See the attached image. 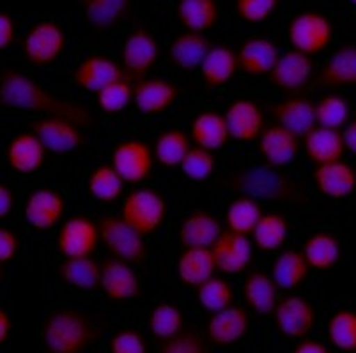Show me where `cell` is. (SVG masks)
Wrapping results in <instances>:
<instances>
[{
    "instance_id": "681fc988",
    "label": "cell",
    "mask_w": 356,
    "mask_h": 353,
    "mask_svg": "<svg viewBox=\"0 0 356 353\" xmlns=\"http://www.w3.org/2000/svg\"><path fill=\"white\" fill-rule=\"evenodd\" d=\"M158 353H209V350L199 330L186 325L179 334L161 341Z\"/></svg>"
},
{
    "instance_id": "7a4b0ae2",
    "label": "cell",
    "mask_w": 356,
    "mask_h": 353,
    "mask_svg": "<svg viewBox=\"0 0 356 353\" xmlns=\"http://www.w3.org/2000/svg\"><path fill=\"white\" fill-rule=\"evenodd\" d=\"M227 187L241 196H250L257 202L305 203L309 202L307 189L284 168L271 164H252L232 171Z\"/></svg>"
},
{
    "instance_id": "ffe728a7",
    "label": "cell",
    "mask_w": 356,
    "mask_h": 353,
    "mask_svg": "<svg viewBox=\"0 0 356 353\" xmlns=\"http://www.w3.org/2000/svg\"><path fill=\"white\" fill-rule=\"evenodd\" d=\"M270 117L273 124L291 131L300 140H303L314 128H317L316 103L307 97L289 96L278 99L270 105Z\"/></svg>"
},
{
    "instance_id": "d4e9b609",
    "label": "cell",
    "mask_w": 356,
    "mask_h": 353,
    "mask_svg": "<svg viewBox=\"0 0 356 353\" xmlns=\"http://www.w3.org/2000/svg\"><path fill=\"white\" fill-rule=\"evenodd\" d=\"M238 71L248 78L268 76L280 57L277 44L268 37H250L236 50Z\"/></svg>"
},
{
    "instance_id": "60d3db41",
    "label": "cell",
    "mask_w": 356,
    "mask_h": 353,
    "mask_svg": "<svg viewBox=\"0 0 356 353\" xmlns=\"http://www.w3.org/2000/svg\"><path fill=\"white\" fill-rule=\"evenodd\" d=\"M124 180L112 164H99L87 179V191L99 203H115L124 198Z\"/></svg>"
},
{
    "instance_id": "ba28073f",
    "label": "cell",
    "mask_w": 356,
    "mask_h": 353,
    "mask_svg": "<svg viewBox=\"0 0 356 353\" xmlns=\"http://www.w3.org/2000/svg\"><path fill=\"white\" fill-rule=\"evenodd\" d=\"M160 44L151 31L137 27L129 32L121 46V66L129 82H138L154 69L160 60Z\"/></svg>"
},
{
    "instance_id": "f35d334b",
    "label": "cell",
    "mask_w": 356,
    "mask_h": 353,
    "mask_svg": "<svg viewBox=\"0 0 356 353\" xmlns=\"http://www.w3.org/2000/svg\"><path fill=\"white\" fill-rule=\"evenodd\" d=\"M250 237L261 252L280 251L289 237V221L280 212L264 214Z\"/></svg>"
},
{
    "instance_id": "f6af8a7d",
    "label": "cell",
    "mask_w": 356,
    "mask_h": 353,
    "mask_svg": "<svg viewBox=\"0 0 356 353\" xmlns=\"http://www.w3.org/2000/svg\"><path fill=\"white\" fill-rule=\"evenodd\" d=\"M316 121L319 128L341 131L351 121V106L341 94H325L316 103Z\"/></svg>"
},
{
    "instance_id": "277c9868",
    "label": "cell",
    "mask_w": 356,
    "mask_h": 353,
    "mask_svg": "<svg viewBox=\"0 0 356 353\" xmlns=\"http://www.w3.org/2000/svg\"><path fill=\"white\" fill-rule=\"evenodd\" d=\"M99 239L110 257L128 261L131 265H142L149 258V248L144 235L128 225L121 214H106L98 221Z\"/></svg>"
},
{
    "instance_id": "7bdbcfd3",
    "label": "cell",
    "mask_w": 356,
    "mask_h": 353,
    "mask_svg": "<svg viewBox=\"0 0 356 353\" xmlns=\"http://www.w3.org/2000/svg\"><path fill=\"white\" fill-rule=\"evenodd\" d=\"M184 316L174 302H158L147 316L149 334L156 341H167L184 329Z\"/></svg>"
},
{
    "instance_id": "5b68a950",
    "label": "cell",
    "mask_w": 356,
    "mask_h": 353,
    "mask_svg": "<svg viewBox=\"0 0 356 353\" xmlns=\"http://www.w3.org/2000/svg\"><path fill=\"white\" fill-rule=\"evenodd\" d=\"M121 218L140 235L147 237L163 226L167 219V202L153 187H135L122 198Z\"/></svg>"
},
{
    "instance_id": "b9f144b4",
    "label": "cell",
    "mask_w": 356,
    "mask_h": 353,
    "mask_svg": "<svg viewBox=\"0 0 356 353\" xmlns=\"http://www.w3.org/2000/svg\"><path fill=\"white\" fill-rule=\"evenodd\" d=\"M262 216H264V210L257 200L238 194L225 210V226L231 232L250 237Z\"/></svg>"
},
{
    "instance_id": "f5cc1de1",
    "label": "cell",
    "mask_w": 356,
    "mask_h": 353,
    "mask_svg": "<svg viewBox=\"0 0 356 353\" xmlns=\"http://www.w3.org/2000/svg\"><path fill=\"white\" fill-rule=\"evenodd\" d=\"M22 241L15 230L8 226H0V265H6L18 255Z\"/></svg>"
},
{
    "instance_id": "7c38bea8",
    "label": "cell",
    "mask_w": 356,
    "mask_h": 353,
    "mask_svg": "<svg viewBox=\"0 0 356 353\" xmlns=\"http://www.w3.org/2000/svg\"><path fill=\"white\" fill-rule=\"evenodd\" d=\"M31 131L40 138L44 148L54 154H71L86 145V135L82 128L64 117L48 115L32 121Z\"/></svg>"
},
{
    "instance_id": "bcb514c9",
    "label": "cell",
    "mask_w": 356,
    "mask_h": 353,
    "mask_svg": "<svg viewBox=\"0 0 356 353\" xmlns=\"http://www.w3.org/2000/svg\"><path fill=\"white\" fill-rule=\"evenodd\" d=\"M195 295L200 306L213 315V313L234 306L236 290L227 279L213 276L211 279L195 288Z\"/></svg>"
},
{
    "instance_id": "52a82bcc",
    "label": "cell",
    "mask_w": 356,
    "mask_h": 353,
    "mask_svg": "<svg viewBox=\"0 0 356 353\" xmlns=\"http://www.w3.org/2000/svg\"><path fill=\"white\" fill-rule=\"evenodd\" d=\"M287 39H289L293 50L300 51L307 57L321 55L332 44V19L317 11L298 12L289 21Z\"/></svg>"
},
{
    "instance_id": "be15d7a7",
    "label": "cell",
    "mask_w": 356,
    "mask_h": 353,
    "mask_svg": "<svg viewBox=\"0 0 356 353\" xmlns=\"http://www.w3.org/2000/svg\"><path fill=\"white\" fill-rule=\"evenodd\" d=\"M177 2H179V0H177Z\"/></svg>"
},
{
    "instance_id": "e0dca14e",
    "label": "cell",
    "mask_w": 356,
    "mask_h": 353,
    "mask_svg": "<svg viewBox=\"0 0 356 353\" xmlns=\"http://www.w3.org/2000/svg\"><path fill=\"white\" fill-rule=\"evenodd\" d=\"M181 89L167 78H142L134 82V105L147 117L161 115L177 103Z\"/></svg>"
},
{
    "instance_id": "4dcf8cb0",
    "label": "cell",
    "mask_w": 356,
    "mask_h": 353,
    "mask_svg": "<svg viewBox=\"0 0 356 353\" xmlns=\"http://www.w3.org/2000/svg\"><path fill=\"white\" fill-rule=\"evenodd\" d=\"M57 276L67 288L82 293H95L102 288V264L92 257L64 258L57 268Z\"/></svg>"
},
{
    "instance_id": "6da1fadb",
    "label": "cell",
    "mask_w": 356,
    "mask_h": 353,
    "mask_svg": "<svg viewBox=\"0 0 356 353\" xmlns=\"http://www.w3.org/2000/svg\"><path fill=\"white\" fill-rule=\"evenodd\" d=\"M0 108L44 117H64L82 129L95 126V115L89 108L50 92L34 78L13 67L0 73Z\"/></svg>"
},
{
    "instance_id": "94428289",
    "label": "cell",
    "mask_w": 356,
    "mask_h": 353,
    "mask_svg": "<svg viewBox=\"0 0 356 353\" xmlns=\"http://www.w3.org/2000/svg\"><path fill=\"white\" fill-rule=\"evenodd\" d=\"M349 2H351L353 6H356V0H349Z\"/></svg>"
},
{
    "instance_id": "74e56055",
    "label": "cell",
    "mask_w": 356,
    "mask_h": 353,
    "mask_svg": "<svg viewBox=\"0 0 356 353\" xmlns=\"http://www.w3.org/2000/svg\"><path fill=\"white\" fill-rule=\"evenodd\" d=\"M310 267L300 249H286L275 258L271 277L280 291H294L309 277Z\"/></svg>"
},
{
    "instance_id": "d6986e66",
    "label": "cell",
    "mask_w": 356,
    "mask_h": 353,
    "mask_svg": "<svg viewBox=\"0 0 356 353\" xmlns=\"http://www.w3.org/2000/svg\"><path fill=\"white\" fill-rule=\"evenodd\" d=\"M215 258L216 270L222 274H243L252 264L254 258V242L248 235L223 230L211 248Z\"/></svg>"
},
{
    "instance_id": "8992f818",
    "label": "cell",
    "mask_w": 356,
    "mask_h": 353,
    "mask_svg": "<svg viewBox=\"0 0 356 353\" xmlns=\"http://www.w3.org/2000/svg\"><path fill=\"white\" fill-rule=\"evenodd\" d=\"M67 37L64 28L54 19L35 21L22 37V53L34 67H47L64 53Z\"/></svg>"
},
{
    "instance_id": "816d5d0a",
    "label": "cell",
    "mask_w": 356,
    "mask_h": 353,
    "mask_svg": "<svg viewBox=\"0 0 356 353\" xmlns=\"http://www.w3.org/2000/svg\"><path fill=\"white\" fill-rule=\"evenodd\" d=\"M108 353H149V343L137 329H119L110 336Z\"/></svg>"
},
{
    "instance_id": "836d02e7",
    "label": "cell",
    "mask_w": 356,
    "mask_h": 353,
    "mask_svg": "<svg viewBox=\"0 0 356 353\" xmlns=\"http://www.w3.org/2000/svg\"><path fill=\"white\" fill-rule=\"evenodd\" d=\"M177 277L184 286H200L216 272L211 248H186L177 258Z\"/></svg>"
},
{
    "instance_id": "44dd1931",
    "label": "cell",
    "mask_w": 356,
    "mask_h": 353,
    "mask_svg": "<svg viewBox=\"0 0 356 353\" xmlns=\"http://www.w3.org/2000/svg\"><path fill=\"white\" fill-rule=\"evenodd\" d=\"M223 117L227 121L231 140L241 141V144L259 140V136L266 128V115L262 112L261 105L245 97L234 99L227 106Z\"/></svg>"
},
{
    "instance_id": "5bb4252c",
    "label": "cell",
    "mask_w": 356,
    "mask_h": 353,
    "mask_svg": "<svg viewBox=\"0 0 356 353\" xmlns=\"http://www.w3.org/2000/svg\"><path fill=\"white\" fill-rule=\"evenodd\" d=\"M314 76L312 57L300 53L296 50H287L280 53L277 64L268 74V82L286 94H300L310 85Z\"/></svg>"
},
{
    "instance_id": "7dc6e473",
    "label": "cell",
    "mask_w": 356,
    "mask_h": 353,
    "mask_svg": "<svg viewBox=\"0 0 356 353\" xmlns=\"http://www.w3.org/2000/svg\"><path fill=\"white\" fill-rule=\"evenodd\" d=\"M131 103H134V83L129 80H119L96 94V105L105 115L122 113Z\"/></svg>"
},
{
    "instance_id": "8d00e7d4",
    "label": "cell",
    "mask_w": 356,
    "mask_h": 353,
    "mask_svg": "<svg viewBox=\"0 0 356 353\" xmlns=\"http://www.w3.org/2000/svg\"><path fill=\"white\" fill-rule=\"evenodd\" d=\"M176 18L184 31L204 34L218 25V0H179Z\"/></svg>"
},
{
    "instance_id": "e575fe53",
    "label": "cell",
    "mask_w": 356,
    "mask_h": 353,
    "mask_svg": "<svg viewBox=\"0 0 356 353\" xmlns=\"http://www.w3.org/2000/svg\"><path fill=\"white\" fill-rule=\"evenodd\" d=\"M190 135L195 147L206 148L209 152H216L227 145L231 140L227 121L223 113L202 112L195 117L190 126Z\"/></svg>"
},
{
    "instance_id": "f1b7e54d",
    "label": "cell",
    "mask_w": 356,
    "mask_h": 353,
    "mask_svg": "<svg viewBox=\"0 0 356 353\" xmlns=\"http://www.w3.org/2000/svg\"><path fill=\"white\" fill-rule=\"evenodd\" d=\"M222 232L223 226L216 216L206 210H193L181 221L177 228V241L183 249L213 248Z\"/></svg>"
},
{
    "instance_id": "f546056e",
    "label": "cell",
    "mask_w": 356,
    "mask_h": 353,
    "mask_svg": "<svg viewBox=\"0 0 356 353\" xmlns=\"http://www.w3.org/2000/svg\"><path fill=\"white\" fill-rule=\"evenodd\" d=\"M278 286L275 284L270 272L252 270L243 281L241 293L245 307L255 315L268 316L273 315L278 304Z\"/></svg>"
},
{
    "instance_id": "ac0fdd59",
    "label": "cell",
    "mask_w": 356,
    "mask_h": 353,
    "mask_svg": "<svg viewBox=\"0 0 356 353\" xmlns=\"http://www.w3.org/2000/svg\"><path fill=\"white\" fill-rule=\"evenodd\" d=\"M112 302H128L140 297V279L135 265L110 257L102 261V288Z\"/></svg>"
},
{
    "instance_id": "c3c4849f",
    "label": "cell",
    "mask_w": 356,
    "mask_h": 353,
    "mask_svg": "<svg viewBox=\"0 0 356 353\" xmlns=\"http://www.w3.org/2000/svg\"><path fill=\"white\" fill-rule=\"evenodd\" d=\"M179 168L186 179L193 180V182H204V180L211 179L216 171V157L213 152L206 150V148L192 147Z\"/></svg>"
},
{
    "instance_id": "30bf717a",
    "label": "cell",
    "mask_w": 356,
    "mask_h": 353,
    "mask_svg": "<svg viewBox=\"0 0 356 353\" xmlns=\"http://www.w3.org/2000/svg\"><path fill=\"white\" fill-rule=\"evenodd\" d=\"M110 164L121 175L124 184L137 186L145 182L153 173V147L142 140L119 141L110 155Z\"/></svg>"
},
{
    "instance_id": "11a10c76",
    "label": "cell",
    "mask_w": 356,
    "mask_h": 353,
    "mask_svg": "<svg viewBox=\"0 0 356 353\" xmlns=\"http://www.w3.org/2000/svg\"><path fill=\"white\" fill-rule=\"evenodd\" d=\"M291 353H333V352L326 343L319 341V339L305 338L298 341V345L294 346Z\"/></svg>"
},
{
    "instance_id": "db71d44e",
    "label": "cell",
    "mask_w": 356,
    "mask_h": 353,
    "mask_svg": "<svg viewBox=\"0 0 356 353\" xmlns=\"http://www.w3.org/2000/svg\"><path fill=\"white\" fill-rule=\"evenodd\" d=\"M16 41V25L11 15L0 11V51L8 50Z\"/></svg>"
},
{
    "instance_id": "d590c367",
    "label": "cell",
    "mask_w": 356,
    "mask_h": 353,
    "mask_svg": "<svg viewBox=\"0 0 356 353\" xmlns=\"http://www.w3.org/2000/svg\"><path fill=\"white\" fill-rule=\"evenodd\" d=\"M307 264L314 270H330L335 267L342 257V244L335 233L314 232L307 237L302 248Z\"/></svg>"
},
{
    "instance_id": "ab89813d",
    "label": "cell",
    "mask_w": 356,
    "mask_h": 353,
    "mask_svg": "<svg viewBox=\"0 0 356 353\" xmlns=\"http://www.w3.org/2000/svg\"><path fill=\"white\" fill-rule=\"evenodd\" d=\"M192 148L188 135L183 129H165L153 145L154 160L163 168H179Z\"/></svg>"
},
{
    "instance_id": "7402d4cb",
    "label": "cell",
    "mask_w": 356,
    "mask_h": 353,
    "mask_svg": "<svg viewBox=\"0 0 356 353\" xmlns=\"http://www.w3.org/2000/svg\"><path fill=\"white\" fill-rule=\"evenodd\" d=\"M135 0H80L87 25L98 34L112 32L128 24Z\"/></svg>"
},
{
    "instance_id": "1f68e13d",
    "label": "cell",
    "mask_w": 356,
    "mask_h": 353,
    "mask_svg": "<svg viewBox=\"0 0 356 353\" xmlns=\"http://www.w3.org/2000/svg\"><path fill=\"white\" fill-rule=\"evenodd\" d=\"M238 73V57L234 48L227 44L211 46L202 66H200V78L206 89L215 90L229 85Z\"/></svg>"
},
{
    "instance_id": "6125c7cd",
    "label": "cell",
    "mask_w": 356,
    "mask_h": 353,
    "mask_svg": "<svg viewBox=\"0 0 356 353\" xmlns=\"http://www.w3.org/2000/svg\"><path fill=\"white\" fill-rule=\"evenodd\" d=\"M353 353H356V350H355V352H353Z\"/></svg>"
},
{
    "instance_id": "83f0119b",
    "label": "cell",
    "mask_w": 356,
    "mask_h": 353,
    "mask_svg": "<svg viewBox=\"0 0 356 353\" xmlns=\"http://www.w3.org/2000/svg\"><path fill=\"white\" fill-rule=\"evenodd\" d=\"M316 85L323 89H348L356 87V46L342 44L323 64L316 78Z\"/></svg>"
},
{
    "instance_id": "680465c9",
    "label": "cell",
    "mask_w": 356,
    "mask_h": 353,
    "mask_svg": "<svg viewBox=\"0 0 356 353\" xmlns=\"http://www.w3.org/2000/svg\"><path fill=\"white\" fill-rule=\"evenodd\" d=\"M11 330H13L11 316H9V313L4 309V307L0 306V346L8 343L9 336H11Z\"/></svg>"
},
{
    "instance_id": "9c48e42d",
    "label": "cell",
    "mask_w": 356,
    "mask_h": 353,
    "mask_svg": "<svg viewBox=\"0 0 356 353\" xmlns=\"http://www.w3.org/2000/svg\"><path fill=\"white\" fill-rule=\"evenodd\" d=\"M99 239L98 223L83 214H74L60 225L55 237V248L63 258H86L98 251Z\"/></svg>"
},
{
    "instance_id": "91938a15",
    "label": "cell",
    "mask_w": 356,
    "mask_h": 353,
    "mask_svg": "<svg viewBox=\"0 0 356 353\" xmlns=\"http://www.w3.org/2000/svg\"><path fill=\"white\" fill-rule=\"evenodd\" d=\"M4 279V265H0V283Z\"/></svg>"
},
{
    "instance_id": "2e32d148",
    "label": "cell",
    "mask_w": 356,
    "mask_h": 353,
    "mask_svg": "<svg viewBox=\"0 0 356 353\" xmlns=\"http://www.w3.org/2000/svg\"><path fill=\"white\" fill-rule=\"evenodd\" d=\"M66 200L54 187H38L27 194L24 203V218L29 226L41 232L55 228L63 223Z\"/></svg>"
},
{
    "instance_id": "484cf974",
    "label": "cell",
    "mask_w": 356,
    "mask_h": 353,
    "mask_svg": "<svg viewBox=\"0 0 356 353\" xmlns=\"http://www.w3.org/2000/svg\"><path fill=\"white\" fill-rule=\"evenodd\" d=\"M48 150L32 131L13 136L6 148V161L16 173L31 175L44 166Z\"/></svg>"
},
{
    "instance_id": "603a6c76",
    "label": "cell",
    "mask_w": 356,
    "mask_h": 353,
    "mask_svg": "<svg viewBox=\"0 0 356 353\" xmlns=\"http://www.w3.org/2000/svg\"><path fill=\"white\" fill-rule=\"evenodd\" d=\"M312 180L319 194L330 200H346L356 193V168L344 160L316 166Z\"/></svg>"
},
{
    "instance_id": "9a60e30c",
    "label": "cell",
    "mask_w": 356,
    "mask_h": 353,
    "mask_svg": "<svg viewBox=\"0 0 356 353\" xmlns=\"http://www.w3.org/2000/svg\"><path fill=\"white\" fill-rule=\"evenodd\" d=\"M119 80H128L121 64L115 62L114 58L98 53L82 58L71 73V82L76 89L92 94L102 92L105 87Z\"/></svg>"
},
{
    "instance_id": "3957f363",
    "label": "cell",
    "mask_w": 356,
    "mask_h": 353,
    "mask_svg": "<svg viewBox=\"0 0 356 353\" xmlns=\"http://www.w3.org/2000/svg\"><path fill=\"white\" fill-rule=\"evenodd\" d=\"M98 338L99 329L95 320L79 307H57L41 323L44 353H87Z\"/></svg>"
},
{
    "instance_id": "8fae6325",
    "label": "cell",
    "mask_w": 356,
    "mask_h": 353,
    "mask_svg": "<svg viewBox=\"0 0 356 353\" xmlns=\"http://www.w3.org/2000/svg\"><path fill=\"white\" fill-rule=\"evenodd\" d=\"M277 330L287 339H305L317 323V311L309 299L287 295L278 300L273 311Z\"/></svg>"
},
{
    "instance_id": "4fadbf2b",
    "label": "cell",
    "mask_w": 356,
    "mask_h": 353,
    "mask_svg": "<svg viewBox=\"0 0 356 353\" xmlns=\"http://www.w3.org/2000/svg\"><path fill=\"white\" fill-rule=\"evenodd\" d=\"M250 311L245 306H234L213 313L206 323V339L209 345L229 348L238 345L250 332Z\"/></svg>"
},
{
    "instance_id": "d6a6232c",
    "label": "cell",
    "mask_w": 356,
    "mask_h": 353,
    "mask_svg": "<svg viewBox=\"0 0 356 353\" xmlns=\"http://www.w3.org/2000/svg\"><path fill=\"white\" fill-rule=\"evenodd\" d=\"M303 150L309 161L316 166L344 160L346 145L342 131L328 128H314L302 140Z\"/></svg>"
},
{
    "instance_id": "4316f807",
    "label": "cell",
    "mask_w": 356,
    "mask_h": 353,
    "mask_svg": "<svg viewBox=\"0 0 356 353\" xmlns=\"http://www.w3.org/2000/svg\"><path fill=\"white\" fill-rule=\"evenodd\" d=\"M209 50H211V43L206 35L199 32L183 31L168 43L167 57L168 62L176 69L183 73H192V71L200 69Z\"/></svg>"
},
{
    "instance_id": "f907efd6",
    "label": "cell",
    "mask_w": 356,
    "mask_h": 353,
    "mask_svg": "<svg viewBox=\"0 0 356 353\" xmlns=\"http://www.w3.org/2000/svg\"><path fill=\"white\" fill-rule=\"evenodd\" d=\"M278 4L280 0H234V9L239 19L259 25L277 11Z\"/></svg>"
},
{
    "instance_id": "ee69618b",
    "label": "cell",
    "mask_w": 356,
    "mask_h": 353,
    "mask_svg": "<svg viewBox=\"0 0 356 353\" xmlns=\"http://www.w3.org/2000/svg\"><path fill=\"white\" fill-rule=\"evenodd\" d=\"M326 338L335 350L353 353L356 350V311L337 309L326 323Z\"/></svg>"
},
{
    "instance_id": "6f0895ef",
    "label": "cell",
    "mask_w": 356,
    "mask_h": 353,
    "mask_svg": "<svg viewBox=\"0 0 356 353\" xmlns=\"http://www.w3.org/2000/svg\"><path fill=\"white\" fill-rule=\"evenodd\" d=\"M342 138H344L346 152H349V154L356 157V117L348 122V126L342 131Z\"/></svg>"
},
{
    "instance_id": "cb8c5ba5",
    "label": "cell",
    "mask_w": 356,
    "mask_h": 353,
    "mask_svg": "<svg viewBox=\"0 0 356 353\" xmlns=\"http://www.w3.org/2000/svg\"><path fill=\"white\" fill-rule=\"evenodd\" d=\"M257 147L264 163L277 168H286L300 154L302 140L287 129L271 124L266 126L262 135L259 136Z\"/></svg>"
},
{
    "instance_id": "9f6ffc18",
    "label": "cell",
    "mask_w": 356,
    "mask_h": 353,
    "mask_svg": "<svg viewBox=\"0 0 356 353\" xmlns=\"http://www.w3.org/2000/svg\"><path fill=\"white\" fill-rule=\"evenodd\" d=\"M16 203L15 191L6 182H0V219H6L13 212Z\"/></svg>"
}]
</instances>
